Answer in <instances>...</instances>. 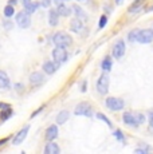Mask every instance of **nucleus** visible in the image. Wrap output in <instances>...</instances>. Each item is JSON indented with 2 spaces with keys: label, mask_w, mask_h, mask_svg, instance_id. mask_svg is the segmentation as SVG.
I'll use <instances>...</instances> for the list:
<instances>
[{
  "label": "nucleus",
  "mask_w": 153,
  "mask_h": 154,
  "mask_svg": "<svg viewBox=\"0 0 153 154\" xmlns=\"http://www.w3.org/2000/svg\"><path fill=\"white\" fill-rule=\"evenodd\" d=\"M58 137V126L57 125H51L47 127L46 130V138L48 141H54Z\"/></svg>",
  "instance_id": "11"
},
{
  "label": "nucleus",
  "mask_w": 153,
  "mask_h": 154,
  "mask_svg": "<svg viewBox=\"0 0 153 154\" xmlns=\"http://www.w3.org/2000/svg\"><path fill=\"white\" fill-rule=\"evenodd\" d=\"M114 135H116V137H117V140H120V141H125V138H123L122 131H120V130H117V131H114Z\"/></svg>",
  "instance_id": "28"
},
{
  "label": "nucleus",
  "mask_w": 153,
  "mask_h": 154,
  "mask_svg": "<svg viewBox=\"0 0 153 154\" xmlns=\"http://www.w3.org/2000/svg\"><path fill=\"white\" fill-rule=\"evenodd\" d=\"M2 112H3V114H0V118H2V119H3V121H4V119H7V118H8V117H10V115H11V114H12V111H11V110H10V109H7V110L2 111Z\"/></svg>",
  "instance_id": "27"
},
{
  "label": "nucleus",
  "mask_w": 153,
  "mask_h": 154,
  "mask_svg": "<svg viewBox=\"0 0 153 154\" xmlns=\"http://www.w3.org/2000/svg\"><path fill=\"white\" fill-rule=\"evenodd\" d=\"M58 17H59V14H58L57 10H50L48 12V23L51 27H55L58 24Z\"/></svg>",
  "instance_id": "14"
},
{
  "label": "nucleus",
  "mask_w": 153,
  "mask_h": 154,
  "mask_svg": "<svg viewBox=\"0 0 153 154\" xmlns=\"http://www.w3.org/2000/svg\"><path fill=\"white\" fill-rule=\"evenodd\" d=\"M52 58H54V60L57 62V63H63V62L67 60V52L66 50H64V47H55L54 50H52Z\"/></svg>",
  "instance_id": "7"
},
{
  "label": "nucleus",
  "mask_w": 153,
  "mask_h": 154,
  "mask_svg": "<svg viewBox=\"0 0 153 154\" xmlns=\"http://www.w3.org/2000/svg\"><path fill=\"white\" fill-rule=\"evenodd\" d=\"M28 131H30V126H28V125L23 127V129L16 134V137L14 138V145H20V143H23V141H24L26 137H27Z\"/></svg>",
  "instance_id": "10"
},
{
  "label": "nucleus",
  "mask_w": 153,
  "mask_h": 154,
  "mask_svg": "<svg viewBox=\"0 0 153 154\" xmlns=\"http://www.w3.org/2000/svg\"><path fill=\"white\" fill-rule=\"evenodd\" d=\"M97 118H98V119H102L109 127H113V125H111V122H110V119H109L108 117H105L104 114H101V112H99V114H97Z\"/></svg>",
  "instance_id": "25"
},
{
  "label": "nucleus",
  "mask_w": 153,
  "mask_h": 154,
  "mask_svg": "<svg viewBox=\"0 0 153 154\" xmlns=\"http://www.w3.org/2000/svg\"><path fill=\"white\" fill-rule=\"evenodd\" d=\"M74 112H75V115H85V117H92V115H93L92 106H90L87 102L79 103V105L75 107Z\"/></svg>",
  "instance_id": "8"
},
{
  "label": "nucleus",
  "mask_w": 153,
  "mask_h": 154,
  "mask_svg": "<svg viewBox=\"0 0 153 154\" xmlns=\"http://www.w3.org/2000/svg\"><path fill=\"white\" fill-rule=\"evenodd\" d=\"M137 34H138V29H133L132 32H129V35H128V40L130 43H133V42H136L137 40Z\"/></svg>",
  "instance_id": "24"
},
{
  "label": "nucleus",
  "mask_w": 153,
  "mask_h": 154,
  "mask_svg": "<svg viewBox=\"0 0 153 154\" xmlns=\"http://www.w3.org/2000/svg\"><path fill=\"white\" fill-rule=\"evenodd\" d=\"M59 152H61L59 146H58L57 143H54V142L47 143V146L45 147V153H47V154H58Z\"/></svg>",
  "instance_id": "16"
},
{
  "label": "nucleus",
  "mask_w": 153,
  "mask_h": 154,
  "mask_svg": "<svg viewBox=\"0 0 153 154\" xmlns=\"http://www.w3.org/2000/svg\"><path fill=\"white\" fill-rule=\"evenodd\" d=\"M0 109L2 110H7V109H10V106L5 105V103H0Z\"/></svg>",
  "instance_id": "31"
},
{
  "label": "nucleus",
  "mask_w": 153,
  "mask_h": 154,
  "mask_svg": "<svg viewBox=\"0 0 153 154\" xmlns=\"http://www.w3.org/2000/svg\"><path fill=\"white\" fill-rule=\"evenodd\" d=\"M22 2H23V7L28 14L35 12L38 8V4H39V3H32V0H22Z\"/></svg>",
  "instance_id": "13"
},
{
  "label": "nucleus",
  "mask_w": 153,
  "mask_h": 154,
  "mask_svg": "<svg viewBox=\"0 0 153 154\" xmlns=\"http://www.w3.org/2000/svg\"><path fill=\"white\" fill-rule=\"evenodd\" d=\"M106 23H108V16L106 15H102L101 16V19H99V28H104L105 26H106Z\"/></svg>",
  "instance_id": "26"
},
{
  "label": "nucleus",
  "mask_w": 153,
  "mask_h": 154,
  "mask_svg": "<svg viewBox=\"0 0 153 154\" xmlns=\"http://www.w3.org/2000/svg\"><path fill=\"white\" fill-rule=\"evenodd\" d=\"M70 26H71V29L74 32H81L82 28H83V24H82V20H79L78 17H75V19L71 20V23H70Z\"/></svg>",
  "instance_id": "19"
},
{
  "label": "nucleus",
  "mask_w": 153,
  "mask_h": 154,
  "mask_svg": "<svg viewBox=\"0 0 153 154\" xmlns=\"http://www.w3.org/2000/svg\"><path fill=\"white\" fill-rule=\"evenodd\" d=\"M101 67H102V70H104V71H110V69H111V59L110 58L104 59Z\"/></svg>",
  "instance_id": "22"
},
{
  "label": "nucleus",
  "mask_w": 153,
  "mask_h": 154,
  "mask_svg": "<svg viewBox=\"0 0 153 154\" xmlns=\"http://www.w3.org/2000/svg\"><path fill=\"white\" fill-rule=\"evenodd\" d=\"M57 11H58V14H59V16H70V15H71V10H70L66 4H63V3H59Z\"/></svg>",
  "instance_id": "17"
},
{
  "label": "nucleus",
  "mask_w": 153,
  "mask_h": 154,
  "mask_svg": "<svg viewBox=\"0 0 153 154\" xmlns=\"http://www.w3.org/2000/svg\"><path fill=\"white\" fill-rule=\"evenodd\" d=\"M58 66H59V63H57V62H45L43 63V70H45V72H47V74H54L55 71H57V69H58Z\"/></svg>",
  "instance_id": "12"
},
{
  "label": "nucleus",
  "mask_w": 153,
  "mask_h": 154,
  "mask_svg": "<svg viewBox=\"0 0 153 154\" xmlns=\"http://www.w3.org/2000/svg\"><path fill=\"white\" fill-rule=\"evenodd\" d=\"M52 40H54V43L57 44V46H61V47H69L73 44V38L70 36L69 34H66V32H57V34L52 36Z\"/></svg>",
  "instance_id": "2"
},
{
  "label": "nucleus",
  "mask_w": 153,
  "mask_h": 154,
  "mask_svg": "<svg viewBox=\"0 0 153 154\" xmlns=\"http://www.w3.org/2000/svg\"><path fill=\"white\" fill-rule=\"evenodd\" d=\"M57 3H63V2H67V0H55Z\"/></svg>",
  "instance_id": "32"
},
{
  "label": "nucleus",
  "mask_w": 153,
  "mask_h": 154,
  "mask_svg": "<svg viewBox=\"0 0 153 154\" xmlns=\"http://www.w3.org/2000/svg\"><path fill=\"white\" fill-rule=\"evenodd\" d=\"M149 125H151V127H153V111L149 112Z\"/></svg>",
  "instance_id": "30"
},
{
  "label": "nucleus",
  "mask_w": 153,
  "mask_h": 154,
  "mask_svg": "<svg viewBox=\"0 0 153 154\" xmlns=\"http://www.w3.org/2000/svg\"><path fill=\"white\" fill-rule=\"evenodd\" d=\"M122 119L126 125L133 126V127H136L138 125H142V123L145 122V117H144L141 112H129V111L123 112Z\"/></svg>",
  "instance_id": "1"
},
{
  "label": "nucleus",
  "mask_w": 153,
  "mask_h": 154,
  "mask_svg": "<svg viewBox=\"0 0 153 154\" xmlns=\"http://www.w3.org/2000/svg\"><path fill=\"white\" fill-rule=\"evenodd\" d=\"M105 105H106V107L110 109V110L118 111V110H122L123 106H125V103H123V100L121 98L109 97V98H106V100H105Z\"/></svg>",
  "instance_id": "5"
},
{
  "label": "nucleus",
  "mask_w": 153,
  "mask_h": 154,
  "mask_svg": "<svg viewBox=\"0 0 153 154\" xmlns=\"http://www.w3.org/2000/svg\"><path fill=\"white\" fill-rule=\"evenodd\" d=\"M109 83H110V78H109L106 72H104L97 81V91L99 94H102V95H105L109 90Z\"/></svg>",
  "instance_id": "3"
},
{
  "label": "nucleus",
  "mask_w": 153,
  "mask_h": 154,
  "mask_svg": "<svg viewBox=\"0 0 153 154\" xmlns=\"http://www.w3.org/2000/svg\"><path fill=\"white\" fill-rule=\"evenodd\" d=\"M10 87V78L5 74V71L0 70V88H8Z\"/></svg>",
  "instance_id": "15"
},
{
  "label": "nucleus",
  "mask_w": 153,
  "mask_h": 154,
  "mask_svg": "<svg viewBox=\"0 0 153 154\" xmlns=\"http://www.w3.org/2000/svg\"><path fill=\"white\" fill-rule=\"evenodd\" d=\"M73 10H74V12H75V17H78L79 20H82V22H83V20H86L87 19V15H86V12H85L83 10H82L81 7H79V5H74V7H73Z\"/></svg>",
  "instance_id": "18"
},
{
  "label": "nucleus",
  "mask_w": 153,
  "mask_h": 154,
  "mask_svg": "<svg viewBox=\"0 0 153 154\" xmlns=\"http://www.w3.org/2000/svg\"><path fill=\"white\" fill-rule=\"evenodd\" d=\"M123 54H125V42L122 39H118L113 46V56L120 59L123 56Z\"/></svg>",
  "instance_id": "9"
},
{
  "label": "nucleus",
  "mask_w": 153,
  "mask_h": 154,
  "mask_svg": "<svg viewBox=\"0 0 153 154\" xmlns=\"http://www.w3.org/2000/svg\"><path fill=\"white\" fill-rule=\"evenodd\" d=\"M138 43L142 44H148L153 42V29L151 28H145V29H138L137 34V40Z\"/></svg>",
  "instance_id": "4"
},
{
  "label": "nucleus",
  "mask_w": 153,
  "mask_h": 154,
  "mask_svg": "<svg viewBox=\"0 0 153 154\" xmlns=\"http://www.w3.org/2000/svg\"><path fill=\"white\" fill-rule=\"evenodd\" d=\"M69 119V111L67 110H62L59 114L57 115V122H58V125H63L66 121Z\"/></svg>",
  "instance_id": "21"
},
{
  "label": "nucleus",
  "mask_w": 153,
  "mask_h": 154,
  "mask_svg": "<svg viewBox=\"0 0 153 154\" xmlns=\"http://www.w3.org/2000/svg\"><path fill=\"white\" fill-rule=\"evenodd\" d=\"M78 2H87V0H78Z\"/></svg>",
  "instance_id": "33"
},
{
  "label": "nucleus",
  "mask_w": 153,
  "mask_h": 154,
  "mask_svg": "<svg viewBox=\"0 0 153 154\" xmlns=\"http://www.w3.org/2000/svg\"><path fill=\"white\" fill-rule=\"evenodd\" d=\"M15 14V10H14V7L12 5H5V8H4V16L5 17H11L12 15Z\"/></svg>",
  "instance_id": "23"
},
{
  "label": "nucleus",
  "mask_w": 153,
  "mask_h": 154,
  "mask_svg": "<svg viewBox=\"0 0 153 154\" xmlns=\"http://www.w3.org/2000/svg\"><path fill=\"white\" fill-rule=\"evenodd\" d=\"M16 23L20 26L22 28H28L31 24V17H30V14L27 11H20L19 14L16 15Z\"/></svg>",
  "instance_id": "6"
},
{
  "label": "nucleus",
  "mask_w": 153,
  "mask_h": 154,
  "mask_svg": "<svg viewBox=\"0 0 153 154\" xmlns=\"http://www.w3.org/2000/svg\"><path fill=\"white\" fill-rule=\"evenodd\" d=\"M43 75L40 72H34V74H31L30 75V82L32 85H40L43 82Z\"/></svg>",
  "instance_id": "20"
},
{
  "label": "nucleus",
  "mask_w": 153,
  "mask_h": 154,
  "mask_svg": "<svg viewBox=\"0 0 153 154\" xmlns=\"http://www.w3.org/2000/svg\"><path fill=\"white\" fill-rule=\"evenodd\" d=\"M50 4H51V0H42V2H40V5H42V7H50Z\"/></svg>",
  "instance_id": "29"
}]
</instances>
